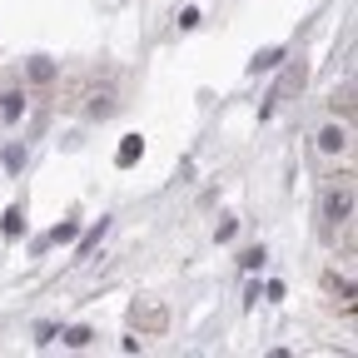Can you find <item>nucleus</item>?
<instances>
[{
    "instance_id": "f257e3e1",
    "label": "nucleus",
    "mask_w": 358,
    "mask_h": 358,
    "mask_svg": "<svg viewBox=\"0 0 358 358\" xmlns=\"http://www.w3.org/2000/svg\"><path fill=\"white\" fill-rule=\"evenodd\" d=\"M353 214V199L344 194V189H328V194H324V219H333V224H344Z\"/></svg>"
},
{
    "instance_id": "f03ea898",
    "label": "nucleus",
    "mask_w": 358,
    "mask_h": 358,
    "mask_svg": "<svg viewBox=\"0 0 358 358\" xmlns=\"http://www.w3.org/2000/svg\"><path fill=\"white\" fill-rule=\"evenodd\" d=\"M299 85H304V65H293V70H289V75L279 80V85H273V95H269V104H264V110H273L279 100H289V95L299 90Z\"/></svg>"
},
{
    "instance_id": "7ed1b4c3",
    "label": "nucleus",
    "mask_w": 358,
    "mask_h": 358,
    "mask_svg": "<svg viewBox=\"0 0 358 358\" xmlns=\"http://www.w3.org/2000/svg\"><path fill=\"white\" fill-rule=\"evenodd\" d=\"M319 150H324V155H339V150H348V130H344V124H328V130L319 135Z\"/></svg>"
},
{
    "instance_id": "20e7f679",
    "label": "nucleus",
    "mask_w": 358,
    "mask_h": 358,
    "mask_svg": "<svg viewBox=\"0 0 358 358\" xmlns=\"http://www.w3.org/2000/svg\"><path fill=\"white\" fill-rule=\"evenodd\" d=\"M20 115H25V95H20V90H5V95H0V120L15 124Z\"/></svg>"
},
{
    "instance_id": "39448f33",
    "label": "nucleus",
    "mask_w": 358,
    "mask_h": 358,
    "mask_svg": "<svg viewBox=\"0 0 358 358\" xmlns=\"http://www.w3.org/2000/svg\"><path fill=\"white\" fill-rule=\"evenodd\" d=\"M104 229H110V219H100L95 229H85V239H80V259H90L95 249H100V239H104Z\"/></svg>"
},
{
    "instance_id": "423d86ee",
    "label": "nucleus",
    "mask_w": 358,
    "mask_h": 358,
    "mask_svg": "<svg viewBox=\"0 0 358 358\" xmlns=\"http://www.w3.org/2000/svg\"><path fill=\"white\" fill-rule=\"evenodd\" d=\"M20 229H25V214H20V204H10V209H5V219H0V234H5V239H15Z\"/></svg>"
},
{
    "instance_id": "0eeeda50",
    "label": "nucleus",
    "mask_w": 358,
    "mask_h": 358,
    "mask_svg": "<svg viewBox=\"0 0 358 358\" xmlns=\"http://www.w3.org/2000/svg\"><path fill=\"white\" fill-rule=\"evenodd\" d=\"M279 60H284V50H279V45H269V50H259L254 60H249V70H254V75H259V70H273Z\"/></svg>"
},
{
    "instance_id": "6e6552de",
    "label": "nucleus",
    "mask_w": 358,
    "mask_h": 358,
    "mask_svg": "<svg viewBox=\"0 0 358 358\" xmlns=\"http://www.w3.org/2000/svg\"><path fill=\"white\" fill-rule=\"evenodd\" d=\"M139 150H144V139H139V135H130V139L120 144V155H115V164H120V170H124V164H135V159H139Z\"/></svg>"
},
{
    "instance_id": "1a4fd4ad",
    "label": "nucleus",
    "mask_w": 358,
    "mask_h": 358,
    "mask_svg": "<svg viewBox=\"0 0 358 358\" xmlns=\"http://www.w3.org/2000/svg\"><path fill=\"white\" fill-rule=\"evenodd\" d=\"M60 339H65L70 348H90V339H95V328H85V324H75V328H65V333H60Z\"/></svg>"
},
{
    "instance_id": "9d476101",
    "label": "nucleus",
    "mask_w": 358,
    "mask_h": 358,
    "mask_svg": "<svg viewBox=\"0 0 358 358\" xmlns=\"http://www.w3.org/2000/svg\"><path fill=\"white\" fill-rule=\"evenodd\" d=\"M75 234H80V224H75V219H65V224H55V229H50V239H45V244H70Z\"/></svg>"
},
{
    "instance_id": "9b49d317",
    "label": "nucleus",
    "mask_w": 358,
    "mask_h": 358,
    "mask_svg": "<svg viewBox=\"0 0 358 358\" xmlns=\"http://www.w3.org/2000/svg\"><path fill=\"white\" fill-rule=\"evenodd\" d=\"M30 80H35V85H50V80H55V65H50V60H30Z\"/></svg>"
},
{
    "instance_id": "f8f14e48",
    "label": "nucleus",
    "mask_w": 358,
    "mask_h": 358,
    "mask_svg": "<svg viewBox=\"0 0 358 358\" xmlns=\"http://www.w3.org/2000/svg\"><path fill=\"white\" fill-rule=\"evenodd\" d=\"M5 170H25V144H5Z\"/></svg>"
},
{
    "instance_id": "ddd939ff",
    "label": "nucleus",
    "mask_w": 358,
    "mask_h": 358,
    "mask_svg": "<svg viewBox=\"0 0 358 358\" xmlns=\"http://www.w3.org/2000/svg\"><path fill=\"white\" fill-rule=\"evenodd\" d=\"M90 115H95V120L115 115V100H110V95H95V100H90Z\"/></svg>"
},
{
    "instance_id": "4468645a",
    "label": "nucleus",
    "mask_w": 358,
    "mask_h": 358,
    "mask_svg": "<svg viewBox=\"0 0 358 358\" xmlns=\"http://www.w3.org/2000/svg\"><path fill=\"white\" fill-rule=\"evenodd\" d=\"M239 264H244V269H259V264H264V249H244Z\"/></svg>"
},
{
    "instance_id": "2eb2a0df",
    "label": "nucleus",
    "mask_w": 358,
    "mask_h": 358,
    "mask_svg": "<svg viewBox=\"0 0 358 358\" xmlns=\"http://www.w3.org/2000/svg\"><path fill=\"white\" fill-rule=\"evenodd\" d=\"M55 333H60L55 324H35V344H55Z\"/></svg>"
},
{
    "instance_id": "dca6fc26",
    "label": "nucleus",
    "mask_w": 358,
    "mask_h": 358,
    "mask_svg": "<svg viewBox=\"0 0 358 358\" xmlns=\"http://www.w3.org/2000/svg\"><path fill=\"white\" fill-rule=\"evenodd\" d=\"M234 234H239V224H234V219H224V224H219V244H229Z\"/></svg>"
}]
</instances>
